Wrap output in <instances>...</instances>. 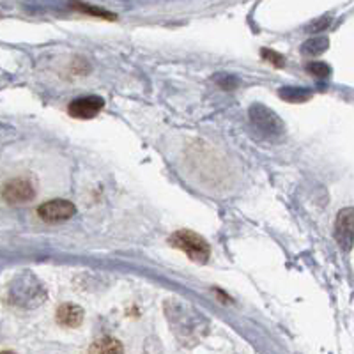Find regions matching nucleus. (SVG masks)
Wrapping results in <instances>:
<instances>
[{
  "instance_id": "nucleus-2",
  "label": "nucleus",
  "mask_w": 354,
  "mask_h": 354,
  "mask_svg": "<svg viewBox=\"0 0 354 354\" xmlns=\"http://www.w3.org/2000/svg\"><path fill=\"white\" fill-rule=\"evenodd\" d=\"M75 213H77L75 204L68 201H61V198L44 202L43 205H39V209H37V214H39L41 220L48 221V223H57V221L69 220Z\"/></svg>"
},
{
  "instance_id": "nucleus-3",
  "label": "nucleus",
  "mask_w": 354,
  "mask_h": 354,
  "mask_svg": "<svg viewBox=\"0 0 354 354\" xmlns=\"http://www.w3.org/2000/svg\"><path fill=\"white\" fill-rule=\"evenodd\" d=\"M103 106H105V101L100 96H84L73 100L68 106V112L77 119H93L103 110Z\"/></svg>"
},
{
  "instance_id": "nucleus-4",
  "label": "nucleus",
  "mask_w": 354,
  "mask_h": 354,
  "mask_svg": "<svg viewBox=\"0 0 354 354\" xmlns=\"http://www.w3.org/2000/svg\"><path fill=\"white\" fill-rule=\"evenodd\" d=\"M2 195L11 204H21V202H27L34 197V188L25 179H17V181H11L6 185Z\"/></svg>"
},
{
  "instance_id": "nucleus-6",
  "label": "nucleus",
  "mask_w": 354,
  "mask_h": 354,
  "mask_svg": "<svg viewBox=\"0 0 354 354\" xmlns=\"http://www.w3.org/2000/svg\"><path fill=\"white\" fill-rule=\"evenodd\" d=\"M88 354H122V346L112 337H103L91 346Z\"/></svg>"
},
{
  "instance_id": "nucleus-1",
  "label": "nucleus",
  "mask_w": 354,
  "mask_h": 354,
  "mask_svg": "<svg viewBox=\"0 0 354 354\" xmlns=\"http://www.w3.org/2000/svg\"><path fill=\"white\" fill-rule=\"evenodd\" d=\"M170 245L176 248L183 250L192 261L202 262L204 264L209 259L211 248L204 238H201L198 234L192 232V230H179L170 238Z\"/></svg>"
},
{
  "instance_id": "nucleus-7",
  "label": "nucleus",
  "mask_w": 354,
  "mask_h": 354,
  "mask_svg": "<svg viewBox=\"0 0 354 354\" xmlns=\"http://www.w3.org/2000/svg\"><path fill=\"white\" fill-rule=\"evenodd\" d=\"M0 354H15V353H11V351H4V353H0Z\"/></svg>"
},
{
  "instance_id": "nucleus-5",
  "label": "nucleus",
  "mask_w": 354,
  "mask_h": 354,
  "mask_svg": "<svg viewBox=\"0 0 354 354\" xmlns=\"http://www.w3.org/2000/svg\"><path fill=\"white\" fill-rule=\"evenodd\" d=\"M55 319L59 324H62V326L77 328V326H80L82 321H84V310H82L78 305L66 303V305H62L57 308Z\"/></svg>"
}]
</instances>
